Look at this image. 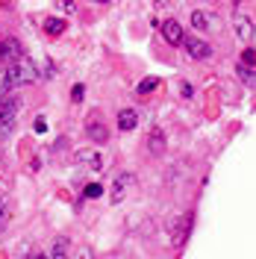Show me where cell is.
Wrapping results in <instances>:
<instances>
[{
    "instance_id": "5b68a950",
    "label": "cell",
    "mask_w": 256,
    "mask_h": 259,
    "mask_svg": "<svg viewBox=\"0 0 256 259\" xmlns=\"http://www.w3.org/2000/svg\"><path fill=\"white\" fill-rule=\"evenodd\" d=\"M183 48H186V53H189V59H209L212 56V48H209L206 38H200V35H186L183 38Z\"/></svg>"
},
{
    "instance_id": "ffe728a7",
    "label": "cell",
    "mask_w": 256,
    "mask_h": 259,
    "mask_svg": "<svg viewBox=\"0 0 256 259\" xmlns=\"http://www.w3.org/2000/svg\"><path fill=\"white\" fill-rule=\"evenodd\" d=\"M6 92H12V82H9V74H6V68L0 71V97L6 95Z\"/></svg>"
},
{
    "instance_id": "ba28073f",
    "label": "cell",
    "mask_w": 256,
    "mask_h": 259,
    "mask_svg": "<svg viewBox=\"0 0 256 259\" xmlns=\"http://www.w3.org/2000/svg\"><path fill=\"white\" fill-rule=\"evenodd\" d=\"M233 27H236V35H239L241 41H253L256 24H253L247 15H244V12H236V15H233Z\"/></svg>"
},
{
    "instance_id": "277c9868",
    "label": "cell",
    "mask_w": 256,
    "mask_h": 259,
    "mask_svg": "<svg viewBox=\"0 0 256 259\" xmlns=\"http://www.w3.org/2000/svg\"><path fill=\"white\" fill-rule=\"evenodd\" d=\"M130 189H133V174H130V171L115 174L112 186H109V203H112V206L124 203V200H127V194H130Z\"/></svg>"
},
{
    "instance_id": "2e32d148",
    "label": "cell",
    "mask_w": 256,
    "mask_h": 259,
    "mask_svg": "<svg viewBox=\"0 0 256 259\" xmlns=\"http://www.w3.org/2000/svg\"><path fill=\"white\" fill-rule=\"evenodd\" d=\"M9 218H12V203L6 197H0V230L9 224Z\"/></svg>"
},
{
    "instance_id": "e0dca14e",
    "label": "cell",
    "mask_w": 256,
    "mask_h": 259,
    "mask_svg": "<svg viewBox=\"0 0 256 259\" xmlns=\"http://www.w3.org/2000/svg\"><path fill=\"white\" fill-rule=\"evenodd\" d=\"M192 24H194V30H200V32H203V30L209 27V15L197 9V12H192Z\"/></svg>"
},
{
    "instance_id": "d4e9b609",
    "label": "cell",
    "mask_w": 256,
    "mask_h": 259,
    "mask_svg": "<svg viewBox=\"0 0 256 259\" xmlns=\"http://www.w3.org/2000/svg\"><path fill=\"white\" fill-rule=\"evenodd\" d=\"M97 3H109V0H97Z\"/></svg>"
},
{
    "instance_id": "9a60e30c",
    "label": "cell",
    "mask_w": 256,
    "mask_h": 259,
    "mask_svg": "<svg viewBox=\"0 0 256 259\" xmlns=\"http://www.w3.org/2000/svg\"><path fill=\"white\" fill-rule=\"evenodd\" d=\"M239 80L247 85V89H256V71H250L247 65H239Z\"/></svg>"
},
{
    "instance_id": "6da1fadb",
    "label": "cell",
    "mask_w": 256,
    "mask_h": 259,
    "mask_svg": "<svg viewBox=\"0 0 256 259\" xmlns=\"http://www.w3.org/2000/svg\"><path fill=\"white\" fill-rule=\"evenodd\" d=\"M6 74H9V82L12 85H32V82L41 80V71H38V65L32 62L30 56H15V62L6 68Z\"/></svg>"
},
{
    "instance_id": "d6986e66",
    "label": "cell",
    "mask_w": 256,
    "mask_h": 259,
    "mask_svg": "<svg viewBox=\"0 0 256 259\" xmlns=\"http://www.w3.org/2000/svg\"><path fill=\"white\" fill-rule=\"evenodd\" d=\"M241 65H247V68H253L256 65V50L253 48H244V53H241Z\"/></svg>"
},
{
    "instance_id": "7402d4cb",
    "label": "cell",
    "mask_w": 256,
    "mask_h": 259,
    "mask_svg": "<svg viewBox=\"0 0 256 259\" xmlns=\"http://www.w3.org/2000/svg\"><path fill=\"white\" fill-rule=\"evenodd\" d=\"M82 194H86V197H100V194H103V186H97V183H89Z\"/></svg>"
},
{
    "instance_id": "ac0fdd59",
    "label": "cell",
    "mask_w": 256,
    "mask_h": 259,
    "mask_svg": "<svg viewBox=\"0 0 256 259\" xmlns=\"http://www.w3.org/2000/svg\"><path fill=\"white\" fill-rule=\"evenodd\" d=\"M156 77H147V80H142L139 82V95H147V92H153V89H156Z\"/></svg>"
},
{
    "instance_id": "30bf717a",
    "label": "cell",
    "mask_w": 256,
    "mask_h": 259,
    "mask_svg": "<svg viewBox=\"0 0 256 259\" xmlns=\"http://www.w3.org/2000/svg\"><path fill=\"white\" fill-rule=\"evenodd\" d=\"M15 56H21L18 38H12L9 32H3V35H0V59H3V62H12Z\"/></svg>"
},
{
    "instance_id": "603a6c76",
    "label": "cell",
    "mask_w": 256,
    "mask_h": 259,
    "mask_svg": "<svg viewBox=\"0 0 256 259\" xmlns=\"http://www.w3.org/2000/svg\"><path fill=\"white\" fill-rule=\"evenodd\" d=\"M56 9H62L65 15H74V0H56Z\"/></svg>"
},
{
    "instance_id": "8fae6325",
    "label": "cell",
    "mask_w": 256,
    "mask_h": 259,
    "mask_svg": "<svg viewBox=\"0 0 256 259\" xmlns=\"http://www.w3.org/2000/svg\"><path fill=\"white\" fill-rule=\"evenodd\" d=\"M86 136H89L95 145H106V142H109V130H106V124H103V121H97V118H92V121H89Z\"/></svg>"
},
{
    "instance_id": "9c48e42d",
    "label": "cell",
    "mask_w": 256,
    "mask_h": 259,
    "mask_svg": "<svg viewBox=\"0 0 256 259\" xmlns=\"http://www.w3.org/2000/svg\"><path fill=\"white\" fill-rule=\"evenodd\" d=\"M74 162H77V165H82V168H89V171H100V168H103V156H100L97 150H92V147H82V150H77Z\"/></svg>"
},
{
    "instance_id": "3957f363",
    "label": "cell",
    "mask_w": 256,
    "mask_h": 259,
    "mask_svg": "<svg viewBox=\"0 0 256 259\" xmlns=\"http://www.w3.org/2000/svg\"><path fill=\"white\" fill-rule=\"evenodd\" d=\"M192 221H194V212H183V215L171 218L168 236H171V244H174L177 250H180V247L186 244V239H189V233H192Z\"/></svg>"
},
{
    "instance_id": "cb8c5ba5",
    "label": "cell",
    "mask_w": 256,
    "mask_h": 259,
    "mask_svg": "<svg viewBox=\"0 0 256 259\" xmlns=\"http://www.w3.org/2000/svg\"><path fill=\"white\" fill-rule=\"evenodd\" d=\"M153 3H156L159 9H168V0H153Z\"/></svg>"
},
{
    "instance_id": "4fadbf2b",
    "label": "cell",
    "mask_w": 256,
    "mask_h": 259,
    "mask_svg": "<svg viewBox=\"0 0 256 259\" xmlns=\"http://www.w3.org/2000/svg\"><path fill=\"white\" fill-rule=\"evenodd\" d=\"M68 253H71V242H68L65 236H59L48 250V256H53V259H62V256H68Z\"/></svg>"
},
{
    "instance_id": "44dd1931",
    "label": "cell",
    "mask_w": 256,
    "mask_h": 259,
    "mask_svg": "<svg viewBox=\"0 0 256 259\" xmlns=\"http://www.w3.org/2000/svg\"><path fill=\"white\" fill-rule=\"evenodd\" d=\"M82 97H86V85H82V82H77V85L71 89V100H74V103H80Z\"/></svg>"
},
{
    "instance_id": "5bb4252c",
    "label": "cell",
    "mask_w": 256,
    "mask_h": 259,
    "mask_svg": "<svg viewBox=\"0 0 256 259\" xmlns=\"http://www.w3.org/2000/svg\"><path fill=\"white\" fill-rule=\"evenodd\" d=\"M45 32L53 35V38H56V35H62V32H65V21H62V18H48V21H45Z\"/></svg>"
},
{
    "instance_id": "52a82bcc",
    "label": "cell",
    "mask_w": 256,
    "mask_h": 259,
    "mask_svg": "<svg viewBox=\"0 0 256 259\" xmlns=\"http://www.w3.org/2000/svg\"><path fill=\"white\" fill-rule=\"evenodd\" d=\"M159 30H162V38H165L171 48H180L183 38H186V32H183V27H180V21H174V18H168L165 24H159Z\"/></svg>"
},
{
    "instance_id": "7c38bea8",
    "label": "cell",
    "mask_w": 256,
    "mask_h": 259,
    "mask_svg": "<svg viewBox=\"0 0 256 259\" xmlns=\"http://www.w3.org/2000/svg\"><path fill=\"white\" fill-rule=\"evenodd\" d=\"M139 127V112L133 109V106H127V109H121L118 112V130L121 133H130V130Z\"/></svg>"
},
{
    "instance_id": "8992f818",
    "label": "cell",
    "mask_w": 256,
    "mask_h": 259,
    "mask_svg": "<svg viewBox=\"0 0 256 259\" xmlns=\"http://www.w3.org/2000/svg\"><path fill=\"white\" fill-rule=\"evenodd\" d=\"M144 147H147V156H165L168 150V139H165V130L162 127H153L144 139Z\"/></svg>"
},
{
    "instance_id": "7a4b0ae2",
    "label": "cell",
    "mask_w": 256,
    "mask_h": 259,
    "mask_svg": "<svg viewBox=\"0 0 256 259\" xmlns=\"http://www.w3.org/2000/svg\"><path fill=\"white\" fill-rule=\"evenodd\" d=\"M24 109V97L21 95H3L0 97V133H12L18 124V115Z\"/></svg>"
}]
</instances>
